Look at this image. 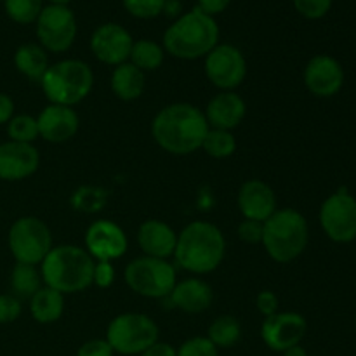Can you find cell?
<instances>
[{
    "instance_id": "cell-47",
    "label": "cell",
    "mask_w": 356,
    "mask_h": 356,
    "mask_svg": "<svg viewBox=\"0 0 356 356\" xmlns=\"http://www.w3.org/2000/svg\"><path fill=\"white\" fill-rule=\"evenodd\" d=\"M0 2H2V0H0Z\"/></svg>"
},
{
    "instance_id": "cell-24",
    "label": "cell",
    "mask_w": 356,
    "mask_h": 356,
    "mask_svg": "<svg viewBox=\"0 0 356 356\" xmlns=\"http://www.w3.org/2000/svg\"><path fill=\"white\" fill-rule=\"evenodd\" d=\"M14 66L21 75L26 76L31 82L40 83L42 76L49 70V52L40 44H23L14 52Z\"/></svg>"
},
{
    "instance_id": "cell-33",
    "label": "cell",
    "mask_w": 356,
    "mask_h": 356,
    "mask_svg": "<svg viewBox=\"0 0 356 356\" xmlns=\"http://www.w3.org/2000/svg\"><path fill=\"white\" fill-rule=\"evenodd\" d=\"M106 202V193L97 188H80L73 197V205L75 209L83 212L99 211Z\"/></svg>"
},
{
    "instance_id": "cell-22",
    "label": "cell",
    "mask_w": 356,
    "mask_h": 356,
    "mask_svg": "<svg viewBox=\"0 0 356 356\" xmlns=\"http://www.w3.org/2000/svg\"><path fill=\"white\" fill-rule=\"evenodd\" d=\"M177 243V233L172 226L160 219H148L138 229V245L143 256L169 259L174 256Z\"/></svg>"
},
{
    "instance_id": "cell-25",
    "label": "cell",
    "mask_w": 356,
    "mask_h": 356,
    "mask_svg": "<svg viewBox=\"0 0 356 356\" xmlns=\"http://www.w3.org/2000/svg\"><path fill=\"white\" fill-rule=\"evenodd\" d=\"M30 313L35 322L44 323V325L58 322L65 313V296L44 285L30 299Z\"/></svg>"
},
{
    "instance_id": "cell-4",
    "label": "cell",
    "mask_w": 356,
    "mask_h": 356,
    "mask_svg": "<svg viewBox=\"0 0 356 356\" xmlns=\"http://www.w3.org/2000/svg\"><path fill=\"white\" fill-rule=\"evenodd\" d=\"M38 268L44 285L63 296L83 292L92 285L94 259L83 247L72 243L52 247Z\"/></svg>"
},
{
    "instance_id": "cell-1",
    "label": "cell",
    "mask_w": 356,
    "mask_h": 356,
    "mask_svg": "<svg viewBox=\"0 0 356 356\" xmlns=\"http://www.w3.org/2000/svg\"><path fill=\"white\" fill-rule=\"evenodd\" d=\"M207 131L204 110L190 103L167 104L152 122V136L156 145L177 156L198 152Z\"/></svg>"
},
{
    "instance_id": "cell-23",
    "label": "cell",
    "mask_w": 356,
    "mask_h": 356,
    "mask_svg": "<svg viewBox=\"0 0 356 356\" xmlns=\"http://www.w3.org/2000/svg\"><path fill=\"white\" fill-rule=\"evenodd\" d=\"M110 86L120 101H136L145 92L146 73L136 68L132 63H122L113 68Z\"/></svg>"
},
{
    "instance_id": "cell-6",
    "label": "cell",
    "mask_w": 356,
    "mask_h": 356,
    "mask_svg": "<svg viewBox=\"0 0 356 356\" xmlns=\"http://www.w3.org/2000/svg\"><path fill=\"white\" fill-rule=\"evenodd\" d=\"M42 92L51 104L75 106L82 103L94 87V72L86 61L63 59L52 63L40 80Z\"/></svg>"
},
{
    "instance_id": "cell-44",
    "label": "cell",
    "mask_w": 356,
    "mask_h": 356,
    "mask_svg": "<svg viewBox=\"0 0 356 356\" xmlns=\"http://www.w3.org/2000/svg\"><path fill=\"white\" fill-rule=\"evenodd\" d=\"M181 6L179 0H165V6H163V13L170 17H179L181 16Z\"/></svg>"
},
{
    "instance_id": "cell-37",
    "label": "cell",
    "mask_w": 356,
    "mask_h": 356,
    "mask_svg": "<svg viewBox=\"0 0 356 356\" xmlns=\"http://www.w3.org/2000/svg\"><path fill=\"white\" fill-rule=\"evenodd\" d=\"M115 278H117V271H115L113 263H108V261H94L92 285H96L99 289H108L113 285Z\"/></svg>"
},
{
    "instance_id": "cell-41",
    "label": "cell",
    "mask_w": 356,
    "mask_h": 356,
    "mask_svg": "<svg viewBox=\"0 0 356 356\" xmlns=\"http://www.w3.org/2000/svg\"><path fill=\"white\" fill-rule=\"evenodd\" d=\"M232 0H197V7L202 13L209 14V16H218V14L225 13Z\"/></svg>"
},
{
    "instance_id": "cell-39",
    "label": "cell",
    "mask_w": 356,
    "mask_h": 356,
    "mask_svg": "<svg viewBox=\"0 0 356 356\" xmlns=\"http://www.w3.org/2000/svg\"><path fill=\"white\" fill-rule=\"evenodd\" d=\"M115 351L106 339H90L76 351V356H113Z\"/></svg>"
},
{
    "instance_id": "cell-3",
    "label": "cell",
    "mask_w": 356,
    "mask_h": 356,
    "mask_svg": "<svg viewBox=\"0 0 356 356\" xmlns=\"http://www.w3.org/2000/svg\"><path fill=\"white\" fill-rule=\"evenodd\" d=\"M219 24L209 14L193 7L172 21L163 33V51L184 61L205 58L219 44Z\"/></svg>"
},
{
    "instance_id": "cell-14",
    "label": "cell",
    "mask_w": 356,
    "mask_h": 356,
    "mask_svg": "<svg viewBox=\"0 0 356 356\" xmlns=\"http://www.w3.org/2000/svg\"><path fill=\"white\" fill-rule=\"evenodd\" d=\"M308 330V322L301 313L278 312L264 318L261 325V339L271 351L284 353L302 343Z\"/></svg>"
},
{
    "instance_id": "cell-16",
    "label": "cell",
    "mask_w": 356,
    "mask_h": 356,
    "mask_svg": "<svg viewBox=\"0 0 356 356\" xmlns=\"http://www.w3.org/2000/svg\"><path fill=\"white\" fill-rule=\"evenodd\" d=\"M302 80L313 96L332 97L343 89L344 70L332 56L316 54L306 63Z\"/></svg>"
},
{
    "instance_id": "cell-36",
    "label": "cell",
    "mask_w": 356,
    "mask_h": 356,
    "mask_svg": "<svg viewBox=\"0 0 356 356\" xmlns=\"http://www.w3.org/2000/svg\"><path fill=\"white\" fill-rule=\"evenodd\" d=\"M23 312L21 299L13 294H0V323H13L16 322Z\"/></svg>"
},
{
    "instance_id": "cell-15",
    "label": "cell",
    "mask_w": 356,
    "mask_h": 356,
    "mask_svg": "<svg viewBox=\"0 0 356 356\" xmlns=\"http://www.w3.org/2000/svg\"><path fill=\"white\" fill-rule=\"evenodd\" d=\"M134 38L118 23L99 24L90 35V51L103 65L118 66L129 61Z\"/></svg>"
},
{
    "instance_id": "cell-13",
    "label": "cell",
    "mask_w": 356,
    "mask_h": 356,
    "mask_svg": "<svg viewBox=\"0 0 356 356\" xmlns=\"http://www.w3.org/2000/svg\"><path fill=\"white\" fill-rule=\"evenodd\" d=\"M86 247L94 261H113L125 256L129 249V238L124 228L110 219H97L87 228L86 232Z\"/></svg>"
},
{
    "instance_id": "cell-10",
    "label": "cell",
    "mask_w": 356,
    "mask_h": 356,
    "mask_svg": "<svg viewBox=\"0 0 356 356\" xmlns=\"http://www.w3.org/2000/svg\"><path fill=\"white\" fill-rule=\"evenodd\" d=\"M35 24L38 44L47 52H66L76 38V17L68 6H44Z\"/></svg>"
},
{
    "instance_id": "cell-29",
    "label": "cell",
    "mask_w": 356,
    "mask_h": 356,
    "mask_svg": "<svg viewBox=\"0 0 356 356\" xmlns=\"http://www.w3.org/2000/svg\"><path fill=\"white\" fill-rule=\"evenodd\" d=\"M200 149H204L212 159H228V156H232L236 152V138L232 131L209 127Z\"/></svg>"
},
{
    "instance_id": "cell-40",
    "label": "cell",
    "mask_w": 356,
    "mask_h": 356,
    "mask_svg": "<svg viewBox=\"0 0 356 356\" xmlns=\"http://www.w3.org/2000/svg\"><path fill=\"white\" fill-rule=\"evenodd\" d=\"M256 308H257V312H259L261 315L264 316V318H268V316L278 313V308H280V305H278L277 294H275V292H271V291L259 292V294H257V298H256Z\"/></svg>"
},
{
    "instance_id": "cell-18",
    "label": "cell",
    "mask_w": 356,
    "mask_h": 356,
    "mask_svg": "<svg viewBox=\"0 0 356 356\" xmlns=\"http://www.w3.org/2000/svg\"><path fill=\"white\" fill-rule=\"evenodd\" d=\"M38 138L47 143H66L75 138L80 129V117L72 106L49 103L37 117Z\"/></svg>"
},
{
    "instance_id": "cell-2",
    "label": "cell",
    "mask_w": 356,
    "mask_h": 356,
    "mask_svg": "<svg viewBox=\"0 0 356 356\" xmlns=\"http://www.w3.org/2000/svg\"><path fill=\"white\" fill-rule=\"evenodd\" d=\"M226 256V238L221 229L207 221H193L177 233L174 261L191 275H207L221 266Z\"/></svg>"
},
{
    "instance_id": "cell-21",
    "label": "cell",
    "mask_w": 356,
    "mask_h": 356,
    "mask_svg": "<svg viewBox=\"0 0 356 356\" xmlns=\"http://www.w3.org/2000/svg\"><path fill=\"white\" fill-rule=\"evenodd\" d=\"M167 299L176 309L190 313V315H198L211 308L212 301H214V292L205 280L198 277H190L184 280H177Z\"/></svg>"
},
{
    "instance_id": "cell-46",
    "label": "cell",
    "mask_w": 356,
    "mask_h": 356,
    "mask_svg": "<svg viewBox=\"0 0 356 356\" xmlns=\"http://www.w3.org/2000/svg\"><path fill=\"white\" fill-rule=\"evenodd\" d=\"M49 3H54V6H68L72 0H47Z\"/></svg>"
},
{
    "instance_id": "cell-28",
    "label": "cell",
    "mask_w": 356,
    "mask_h": 356,
    "mask_svg": "<svg viewBox=\"0 0 356 356\" xmlns=\"http://www.w3.org/2000/svg\"><path fill=\"white\" fill-rule=\"evenodd\" d=\"M207 337L218 350L233 348L242 337V325L233 315H221L209 325Z\"/></svg>"
},
{
    "instance_id": "cell-43",
    "label": "cell",
    "mask_w": 356,
    "mask_h": 356,
    "mask_svg": "<svg viewBox=\"0 0 356 356\" xmlns=\"http://www.w3.org/2000/svg\"><path fill=\"white\" fill-rule=\"evenodd\" d=\"M139 356H177V351L172 344L160 343V341H156L153 346H149L148 350L143 351Z\"/></svg>"
},
{
    "instance_id": "cell-45",
    "label": "cell",
    "mask_w": 356,
    "mask_h": 356,
    "mask_svg": "<svg viewBox=\"0 0 356 356\" xmlns=\"http://www.w3.org/2000/svg\"><path fill=\"white\" fill-rule=\"evenodd\" d=\"M282 356H308V351H306L301 344H298V346H292L289 348V350H285Z\"/></svg>"
},
{
    "instance_id": "cell-27",
    "label": "cell",
    "mask_w": 356,
    "mask_h": 356,
    "mask_svg": "<svg viewBox=\"0 0 356 356\" xmlns=\"http://www.w3.org/2000/svg\"><path fill=\"white\" fill-rule=\"evenodd\" d=\"M165 59V51H163L162 44L149 38H139L134 40L131 49V56H129V63L139 68L141 72H155L163 65Z\"/></svg>"
},
{
    "instance_id": "cell-19",
    "label": "cell",
    "mask_w": 356,
    "mask_h": 356,
    "mask_svg": "<svg viewBox=\"0 0 356 356\" xmlns=\"http://www.w3.org/2000/svg\"><path fill=\"white\" fill-rule=\"evenodd\" d=\"M243 219L264 222L277 211V195L273 188L261 179H249L240 186L236 197Z\"/></svg>"
},
{
    "instance_id": "cell-32",
    "label": "cell",
    "mask_w": 356,
    "mask_h": 356,
    "mask_svg": "<svg viewBox=\"0 0 356 356\" xmlns=\"http://www.w3.org/2000/svg\"><path fill=\"white\" fill-rule=\"evenodd\" d=\"M125 10L138 19H153L163 13L165 0H122Z\"/></svg>"
},
{
    "instance_id": "cell-30",
    "label": "cell",
    "mask_w": 356,
    "mask_h": 356,
    "mask_svg": "<svg viewBox=\"0 0 356 356\" xmlns=\"http://www.w3.org/2000/svg\"><path fill=\"white\" fill-rule=\"evenodd\" d=\"M6 14L17 24H31L38 19L44 0H2Z\"/></svg>"
},
{
    "instance_id": "cell-20",
    "label": "cell",
    "mask_w": 356,
    "mask_h": 356,
    "mask_svg": "<svg viewBox=\"0 0 356 356\" xmlns=\"http://www.w3.org/2000/svg\"><path fill=\"white\" fill-rule=\"evenodd\" d=\"M205 120L211 129L235 131L247 115V104L235 90H219L204 111Z\"/></svg>"
},
{
    "instance_id": "cell-34",
    "label": "cell",
    "mask_w": 356,
    "mask_h": 356,
    "mask_svg": "<svg viewBox=\"0 0 356 356\" xmlns=\"http://www.w3.org/2000/svg\"><path fill=\"white\" fill-rule=\"evenodd\" d=\"M177 356H219V350L205 336L186 339L177 348Z\"/></svg>"
},
{
    "instance_id": "cell-26",
    "label": "cell",
    "mask_w": 356,
    "mask_h": 356,
    "mask_svg": "<svg viewBox=\"0 0 356 356\" xmlns=\"http://www.w3.org/2000/svg\"><path fill=\"white\" fill-rule=\"evenodd\" d=\"M9 282L10 289H13V296H16L17 299H31L44 287L40 268L33 266V264H14Z\"/></svg>"
},
{
    "instance_id": "cell-11",
    "label": "cell",
    "mask_w": 356,
    "mask_h": 356,
    "mask_svg": "<svg viewBox=\"0 0 356 356\" xmlns=\"http://www.w3.org/2000/svg\"><path fill=\"white\" fill-rule=\"evenodd\" d=\"M318 218L320 226L332 242L348 243L356 238V198L344 188L325 198Z\"/></svg>"
},
{
    "instance_id": "cell-17",
    "label": "cell",
    "mask_w": 356,
    "mask_h": 356,
    "mask_svg": "<svg viewBox=\"0 0 356 356\" xmlns=\"http://www.w3.org/2000/svg\"><path fill=\"white\" fill-rule=\"evenodd\" d=\"M40 167V153L33 145L7 141L0 145V179L23 181Z\"/></svg>"
},
{
    "instance_id": "cell-38",
    "label": "cell",
    "mask_w": 356,
    "mask_h": 356,
    "mask_svg": "<svg viewBox=\"0 0 356 356\" xmlns=\"http://www.w3.org/2000/svg\"><path fill=\"white\" fill-rule=\"evenodd\" d=\"M236 235L243 243H250V245H257L263 240V222L252 221V219H243L238 225Z\"/></svg>"
},
{
    "instance_id": "cell-31",
    "label": "cell",
    "mask_w": 356,
    "mask_h": 356,
    "mask_svg": "<svg viewBox=\"0 0 356 356\" xmlns=\"http://www.w3.org/2000/svg\"><path fill=\"white\" fill-rule=\"evenodd\" d=\"M7 136H9V141L33 145L35 139H38L37 118L24 113L14 115V117L7 122Z\"/></svg>"
},
{
    "instance_id": "cell-35",
    "label": "cell",
    "mask_w": 356,
    "mask_h": 356,
    "mask_svg": "<svg viewBox=\"0 0 356 356\" xmlns=\"http://www.w3.org/2000/svg\"><path fill=\"white\" fill-rule=\"evenodd\" d=\"M292 3L306 19H322L332 7V0H292Z\"/></svg>"
},
{
    "instance_id": "cell-7",
    "label": "cell",
    "mask_w": 356,
    "mask_h": 356,
    "mask_svg": "<svg viewBox=\"0 0 356 356\" xmlns=\"http://www.w3.org/2000/svg\"><path fill=\"white\" fill-rule=\"evenodd\" d=\"M124 278L134 294L148 299H167L177 284L176 264L169 259L141 256L125 266Z\"/></svg>"
},
{
    "instance_id": "cell-42",
    "label": "cell",
    "mask_w": 356,
    "mask_h": 356,
    "mask_svg": "<svg viewBox=\"0 0 356 356\" xmlns=\"http://www.w3.org/2000/svg\"><path fill=\"white\" fill-rule=\"evenodd\" d=\"M14 117V101L9 94L0 92V125H7V122Z\"/></svg>"
},
{
    "instance_id": "cell-12",
    "label": "cell",
    "mask_w": 356,
    "mask_h": 356,
    "mask_svg": "<svg viewBox=\"0 0 356 356\" xmlns=\"http://www.w3.org/2000/svg\"><path fill=\"white\" fill-rule=\"evenodd\" d=\"M205 76L219 90H235L247 76V59L238 47L218 44L205 56Z\"/></svg>"
},
{
    "instance_id": "cell-9",
    "label": "cell",
    "mask_w": 356,
    "mask_h": 356,
    "mask_svg": "<svg viewBox=\"0 0 356 356\" xmlns=\"http://www.w3.org/2000/svg\"><path fill=\"white\" fill-rule=\"evenodd\" d=\"M9 250L16 263L40 266L52 245V232L42 219L23 216L13 222L7 235Z\"/></svg>"
},
{
    "instance_id": "cell-5",
    "label": "cell",
    "mask_w": 356,
    "mask_h": 356,
    "mask_svg": "<svg viewBox=\"0 0 356 356\" xmlns=\"http://www.w3.org/2000/svg\"><path fill=\"white\" fill-rule=\"evenodd\" d=\"M308 221L292 207L277 209L263 222L261 243L275 263L287 264L298 259L308 247Z\"/></svg>"
},
{
    "instance_id": "cell-8",
    "label": "cell",
    "mask_w": 356,
    "mask_h": 356,
    "mask_svg": "<svg viewBox=\"0 0 356 356\" xmlns=\"http://www.w3.org/2000/svg\"><path fill=\"white\" fill-rule=\"evenodd\" d=\"M104 339L115 353L139 356L159 341V325L145 313H122L108 323Z\"/></svg>"
}]
</instances>
